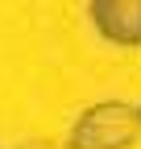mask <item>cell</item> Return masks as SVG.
Returning a JSON list of instances; mask_svg holds the SVG:
<instances>
[{"label":"cell","mask_w":141,"mask_h":149,"mask_svg":"<svg viewBox=\"0 0 141 149\" xmlns=\"http://www.w3.org/2000/svg\"><path fill=\"white\" fill-rule=\"evenodd\" d=\"M96 29L116 46H141V0H91Z\"/></svg>","instance_id":"cell-2"},{"label":"cell","mask_w":141,"mask_h":149,"mask_svg":"<svg viewBox=\"0 0 141 149\" xmlns=\"http://www.w3.org/2000/svg\"><path fill=\"white\" fill-rule=\"evenodd\" d=\"M141 137V108L125 100H104L79 112L70 124V149H129Z\"/></svg>","instance_id":"cell-1"}]
</instances>
